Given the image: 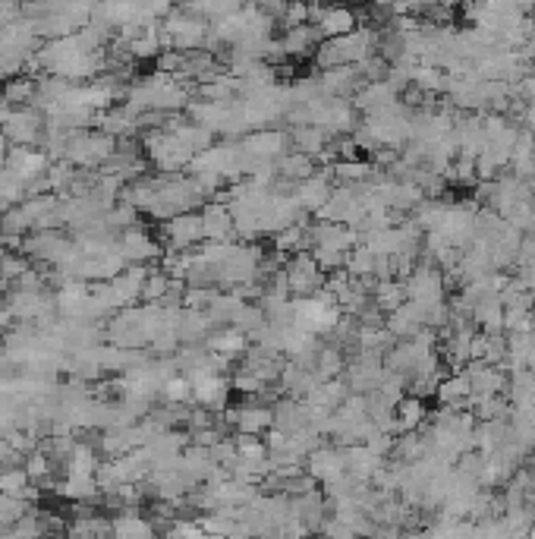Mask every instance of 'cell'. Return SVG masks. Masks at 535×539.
Instances as JSON below:
<instances>
[{
    "instance_id": "obj_2",
    "label": "cell",
    "mask_w": 535,
    "mask_h": 539,
    "mask_svg": "<svg viewBox=\"0 0 535 539\" xmlns=\"http://www.w3.org/2000/svg\"><path fill=\"white\" fill-rule=\"evenodd\" d=\"M400 413H403V423L413 426L422 416V404L419 400H400Z\"/></svg>"
},
{
    "instance_id": "obj_1",
    "label": "cell",
    "mask_w": 535,
    "mask_h": 539,
    "mask_svg": "<svg viewBox=\"0 0 535 539\" xmlns=\"http://www.w3.org/2000/svg\"><path fill=\"white\" fill-rule=\"evenodd\" d=\"M321 29H324L327 35H350L352 32V16L350 13H327L324 22H321Z\"/></svg>"
}]
</instances>
